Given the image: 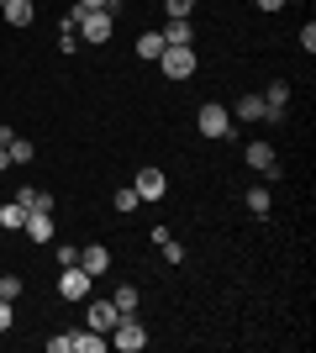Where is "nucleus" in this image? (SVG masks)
I'll use <instances>...</instances> for the list:
<instances>
[{
  "instance_id": "nucleus-1",
  "label": "nucleus",
  "mask_w": 316,
  "mask_h": 353,
  "mask_svg": "<svg viewBox=\"0 0 316 353\" xmlns=\"http://www.w3.org/2000/svg\"><path fill=\"white\" fill-rule=\"evenodd\" d=\"M105 343H111V348H121V353H143V348H148V332H143V322H137V316H116V327L105 332Z\"/></svg>"
},
{
  "instance_id": "nucleus-2",
  "label": "nucleus",
  "mask_w": 316,
  "mask_h": 353,
  "mask_svg": "<svg viewBox=\"0 0 316 353\" xmlns=\"http://www.w3.org/2000/svg\"><path fill=\"white\" fill-rule=\"evenodd\" d=\"M196 127H200V137H232V132H238V127H232V111L216 105V101H206L196 111Z\"/></svg>"
},
{
  "instance_id": "nucleus-3",
  "label": "nucleus",
  "mask_w": 316,
  "mask_h": 353,
  "mask_svg": "<svg viewBox=\"0 0 316 353\" xmlns=\"http://www.w3.org/2000/svg\"><path fill=\"white\" fill-rule=\"evenodd\" d=\"M74 32H79V43H111V32H116V16H111V11H85Z\"/></svg>"
},
{
  "instance_id": "nucleus-4",
  "label": "nucleus",
  "mask_w": 316,
  "mask_h": 353,
  "mask_svg": "<svg viewBox=\"0 0 316 353\" xmlns=\"http://www.w3.org/2000/svg\"><path fill=\"white\" fill-rule=\"evenodd\" d=\"M158 69H164L169 79H190V74H196V48H164V53H158Z\"/></svg>"
},
{
  "instance_id": "nucleus-5",
  "label": "nucleus",
  "mask_w": 316,
  "mask_h": 353,
  "mask_svg": "<svg viewBox=\"0 0 316 353\" xmlns=\"http://www.w3.org/2000/svg\"><path fill=\"white\" fill-rule=\"evenodd\" d=\"M242 159L253 163V169H258L264 179H280V174H285V169H280V159H274V148H269V143H248V148H242Z\"/></svg>"
},
{
  "instance_id": "nucleus-6",
  "label": "nucleus",
  "mask_w": 316,
  "mask_h": 353,
  "mask_svg": "<svg viewBox=\"0 0 316 353\" xmlns=\"http://www.w3.org/2000/svg\"><path fill=\"white\" fill-rule=\"evenodd\" d=\"M90 285H95V280H90L79 264H69V269L59 274V295H69V301H90Z\"/></svg>"
},
{
  "instance_id": "nucleus-7",
  "label": "nucleus",
  "mask_w": 316,
  "mask_h": 353,
  "mask_svg": "<svg viewBox=\"0 0 316 353\" xmlns=\"http://www.w3.org/2000/svg\"><path fill=\"white\" fill-rule=\"evenodd\" d=\"M137 201H164V190H169V179H164V169H137Z\"/></svg>"
},
{
  "instance_id": "nucleus-8",
  "label": "nucleus",
  "mask_w": 316,
  "mask_h": 353,
  "mask_svg": "<svg viewBox=\"0 0 316 353\" xmlns=\"http://www.w3.org/2000/svg\"><path fill=\"white\" fill-rule=\"evenodd\" d=\"M111 343H105V332H95V327H79V332H69V353H105Z\"/></svg>"
},
{
  "instance_id": "nucleus-9",
  "label": "nucleus",
  "mask_w": 316,
  "mask_h": 353,
  "mask_svg": "<svg viewBox=\"0 0 316 353\" xmlns=\"http://www.w3.org/2000/svg\"><path fill=\"white\" fill-rule=\"evenodd\" d=\"M79 269H85L90 280H101L105 269H111V248H101V243H95V248H79Z\"/></svg>"
},
{
  "instance_id": "nucleus-10",
  "label": "nucleus",
  "mask_w": 316,
  "mask_h": 353,
  "mask_svg": "<svg viewBox=\"0 0 316 353\" xmlns=\"http://www.w3.org/2000/svg\"><path fill=\"white\" fill-rule=\"evenodd\" d=\"M116 316H121V311L111 306V301H90V311H85V327H95V332H111V327H116Z\"/></svg>"
},
{
  "instance_id": "nucleus-11",
  "label": "nucleus",
  "mask_w": 316,
  "mask_h": 353,
  "mask_svg": "<svg viewBox=\"0 0 316 353\" xmlns=\"http://www.w3.org/2000/svg\"><path fill=\"white\" fill-rule=\"evenodd\" d=\"M21 232L32 237V243H53V211H27V227Z\"/></svg>"
},
{
  "instance_id": "nucleus-12",
  "label": "nucleus",
  "mask_w": 316,
  "mask_h": 353,
  "mask_svg": "<svg viewBox=\"0 0 316 353\" xmlns=\"http://www.w3.org/2000/svg\"><path fill=\"white\" fill-rule=\"evenodd\" d=\"M0 16H6L11 27H32V21H37V6H32V0H6Z\"/></svg>"
},
{
  "instance_id": "nucleus-13",
  "label": "nucleus",
  "mask_w": 316,
  "mask_h": 353,
  "mask_svg": "<svg viewBox=\"0 0 316 353\" xmlns=\"http://www.w3.org/2000/svg\"><path fill=\"white\" fill-rule=\"evenodd\" d=\"M158 37H164V48H190L196 43V27H190V21H169Z\"/></svg>"
},
{
  "instance_id": "nucleus-14",
  "label": "nucleus",
  "mask_w": 316,
  "mask_h": 353,
  "mask_svg": "<svg viewBox=\"0 0 316 353\" xmlns=\"http://www.w3.org/2000/svg\"><path fill=\"white\" fill-rule=\"evenodd\" d=\"M16 201H21L27 211H53V195L37 190V185H21V190H16Z\"/></svg>"
},
{
  "instance_id": "nucleus-15",
  "label": "nucleus",
  "mask_w": 316,
  "mask_h": 353,
  "mask_svg": "<svg viewBox=\"0 0 316 353\" xmlns=\"http://www.w3.org/2000/svg\"><path fill=\"white\" fill-rule=\"evenodd\" d=\"M0 227H6V232H21V227H27V206H21V201H6V206H0Z\"/></svg>"
},
{
  "instance_id": "nucleus-16",
  "label": "nucleus",
  "mask_w": 316,
  "mask_h": 353,
  "mask_svg": "<svg viewBox=\"0 0 316 353\" xmlns=\"http://www.w3.org/2000/svg\"><path fill=\"white\" fill-rule=\"evenodd\" d=\"M285 105H290V85H285V79H274V85L264 90V111H285Z\"/></svg>"
},
{
  "instance_id": "nucleus-17",
  "label": "nucleus",
  "mask_w": 316,
  "mask_h": 353,
  "mask_svg": "<svg viewBox=\"0 0 316 353\" xmlns=\"http://www.w3.org/2000/svg\"><path fill=\"white\" fill-rule=\"evenodd\" d=\"M137 301H143V295H137V285H121V290L111 295V306H116L121 316H137Z\"/></svg>"
},
{
  "instance_id": "nucleus-18",
  "label": "nucleus",
  "mask_w": 316,
  "mask_h": 353,
  "mask_svg": "<svg viewBox=\"0 0 316 353\" xmlns=\"http://www.w3.org/2000/svg\"><path fill=\"white\" fill-rule=\"evenodd\" d=\"M232 117H238V121H264V95H242Z\"/></svg>"
},
{
  "instance_id": "nucleus-19",
  "label": "nucleus",
  "mask_w": 316,
  "mask_h": 353,
  "mask_svg": "<svg viewBox=\"0 0 316 353\" xmlns=\"http://www.w3.org/2000/svg\"><path fill=\"white\" fill-rule=\"evenodd\" d=\"M248 211H253V216H269V211H274V201H269V190H264V185H253V190H248Z\"/></svg>"
},
{
  "instance_id": "nucleus-20",
  "label": "nucleus",
  "mask_w": 316,
  "mask_h": 353,
  "mask_svg": "<svg viewBox=\"0 0 316 353\" xmlns=\"http://www.w3.org/2000/svg\"><path fill=\"white\" fill-rule=\"evenodd\" d=\"M6 153H11V163H32V153H37V148H32L27 137H11V143H6Z\"/></svg>"
},
{
  "instance_id": "nucleus-21",
  "label": "nucleus",
  "mask_w": 316,
  "mask_h": 353,
  "mask_svg": "<svg viewBox=\"0 0 316 353\" xmlns=\"http://www.w3.org/2000/svg\"><path fill=\"white\" fill-rule=\"evenodd\" d=\"M137 53H143V59H158V53H164V37H158V32H143V37H137Z\"/></svg>"
},
{
  "instance_id": "nucleus-22",
  "label": "nucleus",
  "mask_w": 316,
  "mask_h": 353,
  "mask_svg": "<svg viewBox=\"0 0 316 353\" xmlns=\"http://www.w3.org/2000/svg\"><path fill=\"white\" fill-rule=\"evenodd\" d=\"M169 21H190V11H196V0H164Z\"/></svg>"
},
{
  "instance_id": "nucleus-23",
  "label": "nucleus",
  "mask_w": 316,
  "mask_h": 353,
  "mask_svg": "<svg viewBox=\"0 0 316 353\" xmlns=\"http://www.w3.org/2000/svg\"><path fill=\"white\" fill-rule=\"evenodd\" d=\"M16 295H21V280H16V274H0V301L16 306Z\"/></svg>"
},
{
  "instance_id": "nucleus-24",
  "label": "nucleus",
  "mask_w": 316,
  "mask_h": 353,
  "mask_svg": "<svg viewBox=\"0 0 316 353\" xmlns=\"http://www.w3.org/2000/svg\"><path fill=\"white\" fill-rule=\"evenodd\" d=\"M53 259H59V269H69V264H79V248H74V243H59Z\"/></svg>"
},
{
  "instance_id": "nucleus-25",
  "label": "nucleus",
  "mask_w": 316,
  "mask_h": 353,
  "mask_svg": "<svg viewBox=\"0 0 316 353\" xmlns=\"http://www.w3.org/2000/svg\"><path fill=\"white\" fill-rule=\"evenodd\" d=\"M111 206H116V211H137V190H132V185H121V190H116V201H111Z\"/></svg>"
},
{
  "instance_id": "nucleus-26",
  "label": "nucleus",
  "mask_w": 316,
  "mask_h": 353,
  "mask_svg": "<svg viewBox=\"0 0 316 353\" xmlns=\"http://www.w3.org/2000/svg\"><path fill=\"white\" fill-rule=\"evenodd\" d=\"M164 259H169V264H185V248H180V243H174V237H169V243H164Z\"/></svg>"
},
{
  "instance_id": "nucleus-27",
  "label": "nucleus",
  "mask_w": 316,
  "mask_h": 353,
  "mask_svg": "<svg viewBox=\"0 0 316 353\" xmlns=\"http://www.w3.org/2000/svg\"><path fill=\"white\" fill-rule=\"evenodd\" d=\"M11 322H16V311H11V301H0V332H11Z\"/></svg>"
},
{
  "instance_id": "nucleus-28",
  "label": "nucleus",
  "mask_w": 316,
  "mask_h": 353,
  "mask_svg": "<svg viewBox=\"0 0 316 353\" xmlns=\"http://www.w3.org/2000/svg\"><path fill=\"white\" fill-rule=\"evenodd\" d=\"M301 48H306V53H316V27H311V21L301 27Z\"/></svg>"
},
{
  "instance_id": "nucleus-29",
  "label": "nucleus",
  "mask_w": 316,
  "mask_h": 353,
  "mask_svg": "<svg viewBox=\"0 0 316 353\" xmlns=\"http://www.w3.org/2000/svg\"><path fill=\"white\" fill-rule=\"evenodd\" d=\"M74 11H101V0H74Z\"/></svg>"
},
{
  "instance_id": "nucleus-30",
  "label": "nucleus",
  "mask_w": 316,
  "mask_h": 353,
  "mask_svg": "<svg viewBox=\"0 0 316 353\" xmlns=\"http://www.w3.org/2000/svg\"><path fill=\"white\" fill-rule=\"evenodd\" d=\"M280 6H285V0H258V11H280Z\"/></svg>"
},
{
  "instance_id": "nucleus-31",
  "label": "nucleus",
  "mask_w": 316,
  "mask_h": 353,
  "mask_svg": "<svg viewBox=\"0 0 316 353\" xmlns=\"http://www.w3.org/2000/svg\"><path fill=\"white\" fill-rule=\"evenodd\" d=\"M101 11H111V16H116V11H121V0H101Z\"/></svg>"
},
{
  "instance_id": "nucleus-32",
  "label": "nucleus",
  "mask_w": 316,
  "mask_h": 353,
  "mask_svg": "<svg viewBox=\"0 0 316 353\" xmlns=\"http://www.w3.org/2000/svg\"><path fill=\"white\" fill-rule=\"evenodd\" d=\"M6 169H11V153H6V148H0V174H6Z\"/></svg>"
},
{
  "instance_id": "nucleus-33",
  "label": "nucleus",
  "mask_w": 316,
  "mask_h": 353,
  "mask_svg": "<svg viewBox=\"0 0 316 353\" xmlns=\"http://www.w3.org/2000/svg\"><path fill=\"white\" fill-rule=\"evenodd\" d=\"M0 6H6V0H0Z\"/></svg>"
},
{
  "instance_id": "nucleus-34",
  "label": "nucleus",
  "mask_w": 316,
  "mask_h": 353,
  "mask_svg": "<svg viewBox=\"0 0 316 353\" xmlns=\"http://www.w3.org/2000/svg\"><path fill=\"white\" fill-rule=\"evenodd\" d=\"M285 6H290V0H285Z\"/></svg>"
}]
</instances>
